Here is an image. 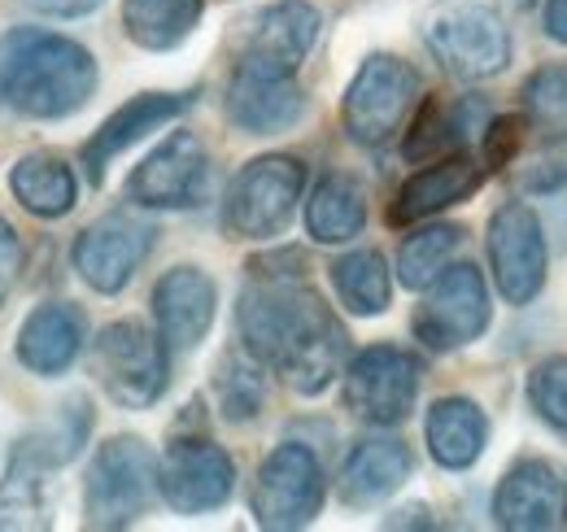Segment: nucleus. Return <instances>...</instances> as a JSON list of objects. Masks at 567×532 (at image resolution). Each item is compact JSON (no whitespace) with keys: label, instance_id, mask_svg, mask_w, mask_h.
<instances>
[{"label":"nucleus","instance_id":"nucleus-1","mask_svg":"<svg viewBox=\"0 0 567 532\" xmlns=\"http://www.w3.org/2000/svg\"><path fill=\"white\" fill-rule=\"evenodd\" d=\"M240 345L301 398H319L346 367L350 336L332 306L310 288L306 258L280 249L249 263V284L236 301Z\"/></svg>","mask_w":567,"mask_h":532},{"label":"nucleus","instance_id":"nucleus-2","mask_svg":"<svg viewBox=\"0 0 567 532\" xmlns=\"http://www.w3.org/2000/svg\"><path fill=\"white\" fill-rule=\"evenodd\" d=\"M96 58L58 31L13 27L0 35V110L35 123L79 114L96 96Z\"/></svg>","mask_w":567,"mask_h":532},{"label":"nucleus","instance_id":"nucleus-3","mask_svg":"<svg viewBox=\"0 0 567 532\" xmlns=\"http://www.w3.org/2000/svg\"><path fill=\"white\" fill-rule=\"evenodd\" d=\"M432 62L458 83H485L511 66V31L494 4L436 0L420 22Z\"/></svg>","mask_w":567,"mask_h":532},{"label":"nucleus","instance_id":"nucleus-4","mask_svg":"<svg viewBox=\"0 0 567 532\" xmlns=\"http://www.w3.org/2000/svg\"><path fill=\"white\" fill-rule=\"evenodd\" d=\"M157 493V459L141 437H110L83 471V524L132 529Z\"/></svg>","mask_w":567,"mask_h":532},{"label":"nucleus","instance_id":"nucleus-5","mask_svg":"<svg viewBox=\"0 0 567 532\" xmlns=\"http://www.w3.org/2000/svg\"><path fill=\"white\" fill-rule=\"evenodd\" d=\"M92 376L123 410H148L171 385V349L141 319L105 324L92 340Z\"/></svg>","mask_w":567,"mask_h":532},{"label":"nucleus","instance_id":"nucleus-6","mask_svg":"<svg viewBox=\"0 0 567 532\" xmlns=\"http://www.w3.org/2000/svg\"><path fill=\"white\" fill-rule=\"evenodd\" d=\"M306 188V166L288 153H267L240 166L223 197V227L236 241H276L292 223Z\"/></svg>","mask_w":567,"mask_h":532},{"label":"nucleus","instance_id":"nucleus-7","mask_svg":"<svg viewBox=\"0 0 567 532\" xmlns=\"http://www.w3.org/2000/svg\"><path fill=\"white\" fill-rule=\"evenodd\" d=\"M415 101H420V70L393 53H371L341 101L346 135L362 149H384L406 127Z\"/></svg>","mask_w":567,"mask_h":532},{"label":"nucleus","instance_id":"nucleus-8","mask_svg":"<svg viewBox=\"0 0 567 532\" xmlns=\"http://www.w3.org/2000/svg\"><path fill=\"white\" fill-rule=\"evenodd\" d=\"M323 498H328V475L319 454L306 441H284L258 463L249 511L258 529L292 532L315 524V515L323 511Z\"/></svg>","mask_w":567,"mask_h":532},{"label":"nucleus","instance_id":"nucleus-9","mask_svg":"<svg viewBox=\"0 0 567 532\" xmlns=\"http://www.w3.org/2000/svg\"><path fill=\"white\" fill-rule=\"evenodd\" d=\"M489 319H494V306H489V284H485L481 266L450 263L424 288L411 332L432 354H454V349L481 340Z\"/></svg>","mask_w":567,"mask_h":532},{"label":"nucleus","instance_id":"nucleus-10","mask_svg":"<svg viewBox=\"0 0 567 532\" xmlns=\"http://www.w3.org/2000/svg\"><path fill=\"white\" fill-rule=\"evenodd\" d=\"M420 380H424V367L411 349L367 345L346 367L341 398H346V410L362 423L398 428L402 419H411V410L420 401Z\"/></svg>","mask_w":567,"mask_h":532},{"label":"nucleus","instance_id":"nucleus-11","mask_svg":"<svg viewBox=\"0 0 567 532\" xmlns=\"http://www.w3.org/2000/svg\"><path fill=\"white\" fill-rule=\"evenodd\" d=\"M319 27L323 13L310 0H276L258 9L236 40V70L267 79H297L301 62L319 40Z\"/></svg>","mask_w":567,"mask_h":532},{"label":"nucleus","instance_id":"nucleus-12","mask_svg":"<svg viewBox=\"0 0 567 532\" xmlns=\"http://www.w3.org/2000/svg\"><path fill=\"white\" fill-rule=\"evenodd\" d=\"M489 270L506 306H528L546 288V232L528 201H506L489 218Z\"/></svg>","mask_w":567,"mask_h":532},{"label":"nucleus","instance_id":"nucleus-13","mask_svg":"<svg viewBox=\"0 0 567 532\" xmlns=\"http://www.w3.org/2000/svg\"><path fill=\"white\" fill-rule=\"evenodd\" d=\"M153 223H144L136 214H101L96 223H87L79 236H74V249H71V263L79 270V279L101 293V297H114L123 293L136 270L144 266V258L153 254Z\"/></svg>","mask_w":567,"mask_h":532},{"label":"nucleus","instance_id":"nucleus-14","mask_svg":"<svg viewBox=\"0 0 567 532\" xmlns=\"http://www.w3.org/2000/svg\"><path fill=\"white\" fill-rule=\"evenodd\" d=\"M127 201L141 209H197L210 197V153L193 132H171L127 175Z\"/></svg>","mask_w":567,"mask_h":532},{"label":"nucleus","instance_id":"nucleus-15","mask_svg":"<svg viewBox=\"0 0 567 532\" xmlns=\"http://www.w3.org/2000/svg\"><path fill=\"white\" fill-rule=\"evenodd\" d=\"M157 493L179 515H210L236 493V463L210 437H179L157 459Z\"/></svg>","mask_w":567,"mask_h":532},{"label":"nucleus","instance_id":"nucleus-16","mask_svg":"<svg viewBox=\"0 0 567 532\" xmlns=\"http://www.w3.org/2000/svg\"><path fill=\"white\" fill-rule=\"evenodd\" d=\"M197 92H141L132 101H123L96 132L87 135L83 144V171H87V184H105V171L110 162H118L132 144H141L148 132H162L171 127L175 119H184L193 110Z\"/></svg>","mask_w":567,"mask_h":532},{"label":"nucleus","instance_id":"nucleus-17","mask_svg":"<svg viewBox=\"0 0 567 532\" xmlns=\"http://www.w3.org/2000/svg\"><path fill=\"white\" fill-rule=\"evenodd\" d=\"M567 515V480L546 459H519L494 489V524L511 532L559 529Z\"/></svg>","mask_w":567,"mask_h":532},{"label":"nucleus","instance_id":"nucleus-18","mask_svg":"<svg viewBox=\"0 0 567 532\" xmlns=\"http://www.w3.org/2000/svg\"><path fill=\"white\" fill-rule=\"evenodd\" d=\"M218 288L202 266H171L153 284V324L171 354H193L214 328Z\"/></svg>","mask_w":567,"mask_h":532},{"label":"nucleus","instance_id":"nucleus-19","mask_svg":"<svg viewBox=\"0 0 567 532\" xmlns=\"http://www.w3.org/2000/svg\"><path fill=\"white\" fill-rule=\"evenodd\" d=\"M481 184H485V157L476 162V157H467V153H445V157H436L432 166L415 171V175L398 188V197L389 205V223H393V227L424 223L432 214H441V209L467 201Z\"/></svg>","mask_w":567,"mask_h":532},{"label":"nucleus","instance_id":"nucleus-20","mask_svg":"<svg viewBox=\"0 0 567 532\" xmlns=\"http://www.w3.org/2000/svg\"><path fill=\"white\" fill-rule=\"evenodd\" d=\"M415 471V459L406 450V441L398 437H362L350 446L346 463H341V480H337V493L346 507L367 511L375 502H389Z\"/></svg>","mask_w":567,"mask_h":532},{"label":"nucleus","instance_id":"nucleus-21","mask_svg":"<svg viewBox=\"0 0 567 532\" xmlns=\"http://www.w3.org/2000/svg\"><path fill=\"white\" fill-rule=\"evenodd\" d=\"M227 119L245 135H280L292 132L306 119V92L297 79H267V74H240L231 70L227 88Z\"/></svg>","mask_w":567,"mask_h":532},{"label":"nucleus","instance_id":"nucleus-22","mask_svg":"<svg viewBox=\"0 0 567 532\" xmlns=\"http://www.w3.org/2000/svg\"><path fill=\"white\" fill-rule=\"evenodd\" d=\"M83 315L71 301H40L22 328H18V362L31 371V376H66L74 367V358L83 354Z\"/></svg>","mask_w":567,"mask_h":532},{"label":"nucleus","instance_id":"nucleus-23","mask_svg":"<svg viewBox=\"0 0 567 532\" xmlns=\"http://www.w3.org/2000/svg\"><path fill=\"white\" fill-rule=\"evenodd\" d=\"M494 123V110L485 96H458V101H427L424 114L415 119V127L406 135V157H445V153H463L467 144L485 140Z\"/></svg>","mask_w":567,"mask_h":532},{"label":"nucleus","instance_id":"nucleus-24","mask_svg":"<svg viewBox=\"0 0 567 532\" xmlns=\"http://www.w3.org/2000/svg\"><path fill=\"white\" fill-rule=\"evenodd\" d=\"M424 441L436 467L467 471L489 446V415L472 398H436L427 406Z\"/></svg>","mask_w":567,"mask_h":532},{"label":"nucleus","instance_id":"nucleus-25","mask_svg":"<svg viewBox=\"0 0 567 532\" xmlns=\"http://www.w3.org/2000/svg\"><path fill=\"white\" fill-rule=\"evenodd\" d=\"M9 193L35 218H66L79 201L71 162L58 153H27L9 166Z\"/></svg>","mask_w":567,"mask_h":532},{"label":"nucleus","instance_id":"nucleus-26","mask_svg":"<svg viewBox=\"0 0 567 532\" xmlns=\"http://www.w3.org/2000/svg\"><path fill=\"white\" fill-rule=\"evenodd\" d=\"M367 227V193L354 175L332 171L306 201V232L315 245H350Z\"/></svg>","mask_w":567,"mask_h":532},{"label":"nucleus","instance_id":"nucleus-27","mask_svg":"<svg viewBox=\"0 0 567 532\" xmlns=\"http://www.w3.org/2000/svg\"><path fill=\"white\" fill-rule=\"evenodd\" d=\"M87 432H92V401L71 398L62 401L44 423H35L27 437H18V446H13L9 459H18V463L27 467H40V471L66 467L83 450Z\"/></svg>","mask_w":567,"mask_h":532},{"label":"nucleus","instance_id":"nucleus-28","mask_svg":"<svg viewBox=\"0 0 567 532\" xmlns=\"http://www.w3.org/2000/svg\"><path fill=\"white\" fill-rule=\"evenodd\" d=\"M206 13V0H123V31L144 53L179 49Z\"/></svg>","mask_w":567,"mask_h":532},{"label":"nucleus","instance_id":"nucleus-29","mask_svg":"<svg viewBox=\"0 0 567 532\" xmlns=\"http://www.w3.org/2000/svg\"><path fill=\"white\" fill-rule=\"evenodd\" d=\"M332 288L350 315L375 319L393 301V270H389L380 249H354V254L332 263Z\"/></svg>","mask_w":567,"mask_h":532},{"label":"nucleus","instance_id":"nucleus-30","mask_svg":"<svg viewBox=\"0 0 567 532\" xmlns=\"http://www.w3.org/2000/svg\"><path fill=\"white\" fill-rule=\"evenodd\" d=\"M267 367L240 345L231 354L218 358L214 367V401H218V415L227 423H249L262 415V401H267Z\"/></svg>","mask_w":567,"mask_h":532},{"label":"nucleus","instance_id":"nucleus-31","mask_svg":"<svg viewBox=\"0 0 567 532\" xmlns=\"http://www.w3.org/2000/svg\"><path fill=\"white\" fill-rule=\"evenodd\" d=\"M458 245H463V227L458 223H432V227L411 232L402 241V249H398V279H402V288L424 293L427 284L454 263Z\"/></svg>","mask_w":567,"mask_h":532},{"label":"nucleus","instance_id":"nucleus-32","mask_svg":"<svg viewBox=\"0 0 567 532\" xmlns=\"http://www.w3.org/2000/svg\"><path fill=\"white\" fill-rule=\"evenodd\" d=\"M44 471L9 459L0 480V529H49V498H44Z\"/></svg>","mask_w":567,"mask_h":532},{"label":"nucleus","instance_id":"nucleus-33","mask_svg":"<svg viewBox=\"0 0 567 532\" xmlns=\"http://www.w3.org/2000/svg\"><path fill=\"white\" fill-rule=\"evenodd\" d=\"M515 188L524 197H550V193L567 188V132H555L524 162H515Z\"/></svg>","mask_w":567,"mask_h":532},{"label":"nucleus","instance_id":"nucleus-34","mask_svg":"<svg viewBox=\"0 0 567 532\" xmlns=\"http://www.w3.org/2000/svg\"><path fill=\"white\" fill-rule=\"evenodd\" d=\"M528 123L546 132H567V66H542L524 83Z\"/></svg>","mask_w":567,"mask_h":532},{"label":"nucleus","instance_id":"nucleus-35","mask_svg":"<svg viewBox=\"0 0 567 532\" xmlns=\"http://www.w3.org/2000/svg\"><path fill=\"white\" fill-rule=\"evenodd\" d=\"M528 401L550 428L567 432V354L546 358L528 371Z\"/></svg>","mask_w":567,"mask_h":532},{"label":"nucleus","instance_id":"nucleus-36","mask_svg":"<svg viewBox=\"0 0 567 532\" xmlns=\"http://www.w3.org/2000/svg\"><path fill=\"white\" fill-rule=\"evenodd\" d=\"M519 135H524V119H494L485 132V166H506L519 153Z\"/></svg>","mask_w":567,"mask_h":532},{"label":"nucleus","instance_id":"nucleus-37","mask_svg":"<svg viewBox=\"0 0 567 532\" xmlns=\"http://www.w3.org/2000/svg\"><path fill=\"white\" fill-rule=\"evenodd\" d=\"M18 270H22V241H18L13 223L0 214V306L9 301V293L18 284Z\"/></svg>","mask_w":567,"mask_h":532},{"label":"nucleus","instance_id":"nucleus-38","mask_svg":"<svg viewBox=\"0 0 567 532\" xmlns=\"http://www.w3.org/2000/svg\"><path fill=\"white\" fill-rule=\"evenodd\" d=\"M35 13H44V18H87V13H96L105 0H27Z\"/></svg>","mask_w":567,"mask_h":532},{"label":"nucleus","instance_id":"nucleus-39","mask_svg":"<svg viewBox=\"0 0 567 532\" xmlns=\"http://www.w3.org/2000/svg\"><path fill=\"white\" fill-rule=\"evenodd\" d=\"M542 22H546V35H550V40L567 44V0H546Z\"/></svg>","mask_w":567,"mask_h":532},{"label":"nucleus","instance_id":"nucleus-40","mask_svg":"<svg viewBox=\"0 0 567 532\" xmlns=\"http://www.w3.org/2000/svg\"><path fill=\"white\" fill-rule=\"evenodd\" d=\"M515 4H528V0H515Z\"/></svg>","mask_w":567,"mask_h":532}]
</instances>
